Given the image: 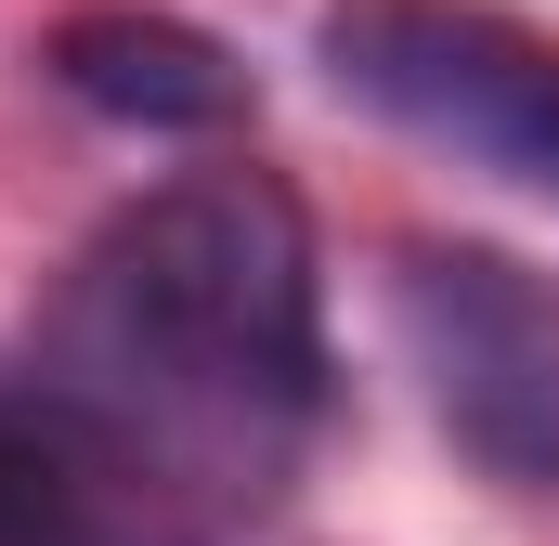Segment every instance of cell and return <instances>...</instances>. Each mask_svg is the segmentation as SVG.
Listing matches in <instances>:
<instances>
[{
    "mask_svg": "<svg viewBox=\"0 0 559 546\" xmlns=\"http://www.w3.org/2000/svg\"><path fill=\"white\" fill-rule=\"evenodd\" d=\"M39 378L182 495H286L338 416L299 195L248 156H209L105 209L39 299Z\"/></svg>",
    "mask_w": 559,
    "mask_h": 546,
    "instance_id": "obj_1",
    "label": "cell"
},
{
    "mask_svg": "<svg viewBox=\"0 0 559 546\" xmlns=\"http://www.w3.org/2000/svg\"><path fill=\"white\" fill-rule=\"evenodd\" d=\"M0 546H222L195 495L52 378H0Z\"/></svg>",
    "mask_w": 559,
    "mask_h": 546,
    "instance_id": "obj_4",
    "label": "cell"
},
{
    "mask_svg": "<svg viewBox=\"0 0 559 546\" xmlns=\"http://www.w3.org/2000/svg\"><path fill=\"white\" fill-rule=\"evenodd\" d=\"M391 339L417 365L442 442L508 482L559 495V273L481 235H404L391 248Z\"/></svg>",
    "mask_w": 559,
    "mask_h": 546,
    "instance_id": "obj_3",
    "label": "cell"
},
{
    "mask_svg": "<svg viewBox=\"0 0 559 546\" xmlns=\"http://www.w3.org/2000/svg\"><path fill=\"white\" fill-rule=\"evenodd\" d=\"M312 66L378 131L559 209V26L508 13V0H325Z\"/></svg>",
    "mask_w": 559,
    "mask_h": 546,
    "instance_id": "obj_2",
    "label": "cell"
},
{
    "mask_svg": "<svg viewBox=\"0 0 559 546\" xmlns=\"http://www.w3.org/2000/svg\"><path fill=\"white\" fill-rule=\"evenodd\" d=\"M52 79H66L92 118H118V131H235V118H261V79H248L209 26L143 13V0L66 13V26H52Z\"/></svg>",
    "mask_w": 559,
    "mask_h": 546,
    "instance_id": "obj_5",
    "label": "cell"
}]
</instances>
